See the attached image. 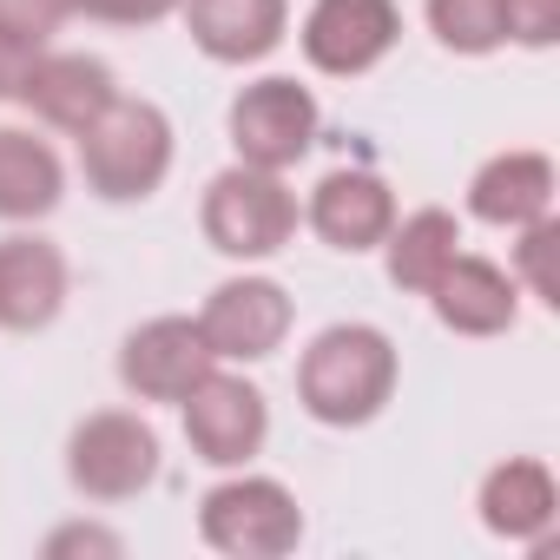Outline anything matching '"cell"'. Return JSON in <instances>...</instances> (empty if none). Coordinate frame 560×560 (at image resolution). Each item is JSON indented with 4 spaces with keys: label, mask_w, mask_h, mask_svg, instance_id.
I'll return each mask as SVG.
<instances>
[{
    "label": "cell",
    "mask_w": 560,
    "mask_h": 560,
    "mask_svg": "<svg viewBox=\"0 0 560 560\" xmlns=\"http://www.w3.org/2000/svg\"><path fill=\"white\" fill-rule=\"evenodd\" d=\"M396 376H402L396 343L376 324H330L298 357V402L324 429H363L389 409Z\"/></svg>",
    "instance_id": "1"
},
{
    "label": "cell",
    "mask_w": 560,
    "mask_h": 560,
    "mask_svg": "<svg viewBox=\"0 0 560 560\" xmlns=\"http://www.w3.org/2000/svg\"><path fill=\"white\" fill-rule=\"evenodd\" d=\"M172 119L152 100H113L86 132H80V172L86 191L106 205H139L165 185L172 172Z\"/></svg>",
    "instance_id": "2"
},
{
    "label": "cell",
    "mask_w": 560,
    "mask_h": 560,
    "mask_svg": "<svg viewBox=\"0 0 560 560\" xmlns=\"http://www.w3.org/2000/svg\"><path fill=\"white\" fill-rule=\"evenodd\" d=\"M198 224H205V244H211L218 257L257 264V257H277V250L298 237V198H291L284 172L231 165V172H218V178L205 185Z\"/></svg>",
    "instance_id": "3"
},
{
    "label": "cell",
    "mask_w": 560,
    "mask_h": 560,
    "mask_svg": "<svg viewBox=\"0 0 560 560\" xmlns=\"http://www.w3.org/2000/svg\"><path fill=\"white\" fill-rule=\"evenodd\" d=\"M198 534L231 560H284L304 540V508L270 475H231L198 501Z\"/></svg>",
    "instance_id": "4"
},
{
    "label": "cell",
    "mask_w": 560,
    "mask_h": 560,
    "mask_svg": "<svg viewBox=\"0 0 560 560\" xmlns=\"http://www.w3.org/2000/svg\"><path fill=\"white\" fill-rule=\"evenodd\" d=\"M67 481L86 501H132L159 481V435L132 409H93L67 435Z\"/></svg>",
    "instance_id": "5"
},
{
    "label": "cell",
    "mask_w": 560,
    "mask_h": 560,
    "mask_svg": "<svg viewBox=\"0 0 560 560\" xmlns=\"http://www.w3.org/2000/svg\"><path fill=\"white\" fill-rule=\"evenodd\" d=\"M224 132H231L237 165L291 172V165L317 145V100H311V86H298V80H284V73H264V80H250V86L231 100Z\"/></svg>",
    "instance_id": "6"
},
{
    "label": "cell",
    "mask_w": 560,
    "mask_h": 560,
    "mask_svg": "<svg viewBox=\"0 0 560 560\" xmlns=\"http://www.w3.org/2000/svg\"><path fill=\"white\" fill-rule=\"evenodd\" d=\"M291 324H298L291 291L277 284V277H250V270L224 277V284L205 298V311H198V330H205L218 363H264V357H277L284 337H291Z\"/></svg>",
    "instance_id": "7"
},
{
    "label": "cell",
    "mask_w": 560,
    "mask_h": 560,
    "mask_svg": "<svg viewBox=\"0 0 560 560\" xmlns=\"http://www.w3.org/2000/svg\"><path fill=\"white\" fill-rule=\"evenodd\" d=\"M304 60L330 80H357L389 60L402 40V8L396 0H311L304 14Z\"/></svg>",
    "instance_id": "8"
},
{
    "label": "cell",
    "mask_w": 560,
    "mask_h": 560,
    "mask_svg": "<svg viewBox=\"0 0 560 560\" xmlns=\"http://www.w3.org/2000/svg\"><path fill=\"white\" fill-rule=\"evenodd\" d=\"M178 416H185V442H191V455L205 468H244L264 448V435H270L264 389L244 383V376H224V370H211L178 402Z\"/></svg>",
    "instance_id": "9"
},
{
    "label": "cell",
    "mask_w": 560,
    "mask_h": 560,
    "mask_svg": "<svg viewBox=\"0 0 560 560\" xmlns=\"http://www.w3.org/2000/svg\"><path fill=\"white\" fill-rule=\"evenodd\" d=\"M218 370L198 317H152L119 343V383L139 402H185Z\"/></svg>",
    "instance_id": "10"
},
{
    "label": "cell",
    "mask_w": 560,
    "mask_h": 560,
    "mask_svg": "<svg viewBox=\"0 0 560 560\" xmlns=\"http://www.w3.org/2000/svg\"><path fill=\"white\" fill-rule=\"evenodd\" d=\"M67 311V250L40 231L0 237V330L34 337Z\"/></svg>",
    "instance_id": "11"
},
{
    "label": "cell",
    "mask_w": 560,
    "mask_h": 560,
    "mask_svg": "<svg viewBox=\"0 0 560 560\" xmlns=\"http://www.w3.org/2000/svg\"><path fill=\"white\" fill-rule=\"evenodd\" d=\"M429 304H435V324L455 330V337H501L521 317V284H514L494 257L455 250L448 270L429 284Z\"/></svg>",
    "instance_id": "12"
},
{
    "label": "cell",
    "mask_w": 560,
    "mask_h": 560,
    "mask_svg": "<svg viewBox=\"0 0 560 560\" xmlns=\"http://www.w3.org/2000/svg\"><path fill=\"white\" fill-rule=\"evenodd\" d=\"M178 14H185V34L205 60L250 67V60L284 47L291 0H178Z\"/></svg>",
    "instance_id": "13"
},
{
    "label": "cell",
    "mask_w": 560,
    "mask_h": 560,
    "mask_svg": "<svg viewBox=\"0 0 560 560\" xmlns=\"http://www.w3.org/2000/svg\"><path fill=\"white\" fill-rule=\"evenodd\" d=\"M311 231L330 244V250H376L383 237H389V224H396V191L376 178V172H363V165H337V172H324L317 178V191H311Z\"/></svg>",
    "instance_id": "14"
},
{
    "label": "cell",
    "mask_w": 560,
    "mask_h": 560,
    "mask_svg": "<svg viewBox=\"0 0 560 560\" xmlns=\"http://www.w3.org/2000/svg\"><path fill=\"white\" fill-rule=\"evenodd\" d=\"M475 508H481V527H488L494 540L534 547V540H547V534H553V521H560L553 468H547V462H534V455H508V462H494V468L481 475Z\"/></svg>",
    "instance_id": "15"
},
{
    "label": "cell",
    "mask_w": 560,
    "mask_h": 560,
    "mask_svg": "<svg viewBox=\"0 0 560 560\" xmlns=\"http://www.w3.org/2000/svg\"><path fill=\"white\" fill-rule=\"evenodd\" d=\"M113 100H119V80L100 54H40L27 93H21V106H34V119L67 139H80Z\"/></svg>",
    "instance_id": "16"
},
{
    "label": "cell",
    "mask_w": 560,
    "mask_h": 560,
    "mask_svg": "<svg viewBox=\"0 0 560 560\" xmlns=\"http://www.w3.org/2000/svg\"><path fill=\"white\" fill-rule=\"evenodd\" d=\"M553 185H560L553 178V159L514 145V152H494L468 178V211L481 224H494V231H521V224H534V218L553 211Z\"/></svg>",
    "instance_id": "17"
},
{
    "label": "cell",
    "mask_w": 560,
    "mask_h": 560,
    "mask_svg": "<svg viewBox=\"0 0 560 560\" xmlns=\"http://www.w3.org/2000/svg\"><path fill=\"white\" fill-rule=\"evenodd\" d=\"M67 198V165L60 152L27 132V126H0V224H40Z\"/></svg>",
    "instance_id": "18"
},
{
    "label": "cell",
    "mask_w": 560,
    "mask_h": 560,
    "mask_svg": "<svg viewBox=\"0 0 560 560\" xmlns=\"http://www.w3.org/2000/svg\"><path fill=\"white\" fill-rule=\"evenodd\" d=\"M376 250H383V270H389V284H396V291L429 298V284L448 270V257L462 250V224H455V211L422 205V211L396 218V224H389V237H383Z\"/></svg>",
    "instance_id": "19"
},
{
    "label": "cell",
    "mask_w": 560,
    "mask_h": 560,
    "mask_svg": "<svg viewBox=\"0 0 560 560\" xmlns=\"http://www.w3.org/2000/svg\"><path fill=\"white\" fill-rule=\"evenodd\" d=\"M422 14H429V34L462 60H481V54L508 47L501 0H422Z\"/></svg>",
    "instance_id": "20"
},
{
    "label": "cell",
    "mask_w": 560,
    "mask_h": 560,
    "mask_svg": "<svg viewBox=\"0 0 560 560\" xmlns=\"http://www.w3.org/2000/svg\"><path fill=\"white\" fill-rule=\"evenodd\" d=\"M514 237H521V244H514V270H508V277H514L527 298L560 304V284H553V244H560V224H553V211L534 218V224H521Z\"/></svg>",
    "instance_id": "21"
},
{
    "label": "cell",
    "mask_w": 560,
    "mask_h": 560,
    "mask_svg": "<svg viewBox=\"0 0 560 560\" xmlns=\"http://www.w3.org/2000/svg\"><path fill=\"white\" fill-rule=\"evenodd\" d=\"M40 54H47V40H40V34L0 21V100H21V93H27V80H34Z\"/></svg>",
    "instance_id": "22"
},
{
    "label": "cell",
    "mask_w": 560,
    "mask_h": 560,
    "mask_svg": "<svg viewBox=\"0 0 560 560\" xmlns=\"http://www.w3.org/2000/svg\"><path fill=\"white\" fill-rule=\"evenodd\" d=\"M501 21L514 47H553L560 40V0H501Z\"/></svg>",
    "instance_id": "23"
},
{
    "label": "cell",
    "mask_w": 560,
    "mask_h": 560,
    "mask_svg": "<svg viewBox=\"0 0 560 560\" xmlns=\"http://www.w3.org/2000/svg\"><path fill=\"white\" fill-rule=\"evenodd\" d=\"M40 553H47V560H73V553L119 560V553H126V540H119L113 527H100V521H67V527H54V534L40 540Z\"/></svg>",
    "instance_id": "24"
},
{
    "label": "cell",
    "mask_w": 560,
    "mask_h": 560,
    "mask_svg": "<svg viewBox=\"0 0 560 560\" xmlns=\"http://www.w3.org/2000/svg\"><path fill=\"white\" fill-rule=\"evenodd\" d=\"M67 14L106 21V27H159L178 14V0H67Z\"/></svg>",
    "instance_id": "25"
},
{
    "label": "cell",
    "mask_w": 560,
    "mask_h": 560,
    "mask_svg": "<svg viewBox=\"0 0 560 560\" xmlns=\"http://www.w3.org/2000/svg\"><path fill=\"white\" fill-rule=\"evenodd\" d=\"M0 21L8 27H27L40 40H54V27L67 21V0H0Z\"/></svg>",
    "instance_id": "26"
}]
</instances>
